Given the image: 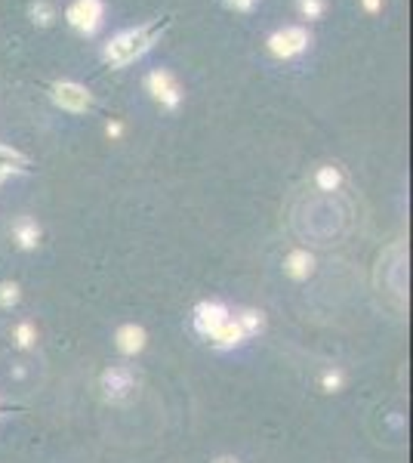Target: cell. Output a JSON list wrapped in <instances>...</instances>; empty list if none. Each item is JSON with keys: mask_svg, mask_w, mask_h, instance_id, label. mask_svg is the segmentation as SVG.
<instances>
[{"mask_svg": "<svg viewBox=\"0 0 413 463\" xmlns=\"http://www.w3.org/2000/svg\"><path fill=\"white\" fill-rule=\"evenodd\" d=\"M102 16H105V4L102 0H71L68 9H65V22L87 37L99 31Z\"/></svg>", "mask_w": 413, "mask_h": 463, "instance_id": "4", "label": "cell"}, {"mask_svg": "<svg viewBox=\"0 0 413 463\" xmlns=\"http://www.w3.org/2000/svg\"><path fill=\"white\" fill-rule=\"evenodd\" d=\"M361 4H364L367 13H380V9H382V0H361Z\"/></svg>", "mask_w": 413, "mask_h": 463, "instance_id": "23", "label": "cell"}, {"mask_svg": "<svg viewBox=\"0 0 413 463\" xmlns=\"http://www.w3.org/2000/svg\"><path fill=\"white\" fill-rule=\"evenodd\" d=\"M296 9H299V16H303V19H308V22H315V19H321V16H324L327 0H296Z\"/></svg>", "mask_w": 413, "mask_h": 463, "instance_id": "16", "label": "cell"}, {"mask_svg": "<svg viewBox=\"0 0 413 463\" xmlns=\"http://www.w3.org/2000/svg\"><path fill=\"white\" fill-rule=\"evenodd\" d=\"M167 22H148V25H136L127 28V31L115 34L111 41L102 46V59H105L111 68H127L130 62L142 59V56L157 43V37L164 34Z\"/></svg>", "mask_w": 413, "mask_h": 463, "instance_id": "1", "label": "cell"}, {"mask_svg": "<svg viewBox=\"0 0 413 463\" xmlns=\"http://www.w3.org/2000/svg\"><path fill=\"white\" fill-rule=\"evenodd\" d=\"M16 244L22 250H34L41 244V226H37L34 219H19L16 226Z\"/></svg>", "mask_w": 413, "mask_h": 463, "instance_id": "11", "label": "cell"}, {"mask_svg": "<svg viewBox=\"0 0 413 463\" xmlns=\"http://www.w3.org/2000/svg\"><path fill=\"white\" fill-rule=\"evenodd\" d=\"M225 318H229V309H225V303H219V300H201L194 306V331H198L201 337H210Z\"/></svg>", "mask_w": 413, "mask_h": 463, "instance_id": "7", "label": "cell"}, {"mask_svg": "<svg viewBox=\"0 0 413 463\" xmlns=\"http://www.w3.org/2000/svg\"><path fill=\"white\" fill-rule=\"evenodd\" d=\"M229 9H234V13H250L253 6H256V0H222Z\"/></svg>", "mask_w": 413, "mask_h": 463, "instance_id": "20", "label": "cell"}, {"mask_svg": "<svg viewBox=\"0 0 413 463\" xmlns=\"http://www.w3.org/2000/svg\"><path fill=\"white\" fill-rule=\"evenodd\" d=\"M216 463H238V460H234V457H219Z\"/></svg>", "mask_w": 413, "mask_h": 463, "instance_id": "24", "label": "cell"}, {"mask_svg": "<svg viewBox=\"0 0 413 463\" xmlns=\"http://www.w3.org/2000/svg\"><path fill=\"white\" fill-rule=\"evenodd\" d=\"M308 43H312V34H308V28L303 25H290V28H281V31L268 34V53L275 56V59H293L303 50H308Z\"/></svg>", "mask_w": 413, "mask_h": 463, "instance_id": "3", "label": "cell"}, {"mask_svg": "<svg viewBox=\"0 0 413 463\" xmlns=\"http://www.w3.org/2000/svg\"><path fill=\"white\" fill-rule=\"evenodd\" d=\"M343 383H345L343 370H324V374H321V386H324V392H340Z\"/></svg>", "mask_w": 413, "mask_h": 463, "instance_id": "19", "label": "cell"}, {"mask_svg": "<svg viewBox=\"0 0 413 463\" xmlns=\"http://www.w3.org/2000/svg\"><path fill=\"white\" fill-rule=\"evenodd\" d=\"M13 340H16V346H19V349H31V346H34V340H37L34 324H31V321H19V324H16V331H13Z\"/></svg>", "mask_w": 413, "mask_h": 463, "instance_id": "15", "label": "cell"}, {"mask_svg": "<svg viewBox=\"0 0 413 463\" xmlns=\"http://www.w3.org/2000/svg\"><path fill=\"white\" fill-rule=\"evenodd\" d=\"M50 99L53 105H59L62 111H71V115H83L93 105V93L78 80H56L50 87Z\"/></svg>", "mask_w": 413, "mask_h": 463, "instance_id": "5", "label": "cell"}, {"mask_svg": "<svg viewBox=\"0 0 413 463\" xmlns=\"http://www.w3.org/2000/svg\"><path fill=\"white\" fill-rule=\"evenodd\" d=\"M99 389H102V398L111 402V405L127 402V398L133 395V389H136L133 368H130V365H111V368H105V374H102V380H99Z\"/></svg>", "mask_w": 413, "mask_h": 463, "instance_id": "2", "label": "cell"}, {"mask_svg": "<svg viewBox=\"0 0 413 463\" xmlns=\"http://www.w3.org/2000/svg\"><path fill=\"white\" fill-rule=\"evenodd\" d=\"M0 164H13V167H28V155H22L19 148H13V145H4L0 142Z\"/></svg>", "mask_w": 413, "mask_h": 463, "instance_id": "17", "label": "cell"}, {"mask_svg": "<svg viewBox=\"0 0 413 463\" xmlns=\"http://www.w3.org/2000/svg\"><path fill=\"white\" fill-rule=\"evenodd\" d=\"M312 269H315V259L308 250H293L287 259H284V272L293 278V281H303V278L312 275Z\"/></svg>", "mask_w": 413, "mask_h": 463, "instance_id": "10", "label": "cell"}, {"mask_svg": "<svg viewBox=\"0 0 413 463\" xmlns=\"http://www.w3.org/2000/svg\"><path fill=\"white\" fill-rule=\"evenodd\" d=\"M145 87H148V93H152V99L161 102L167 111H176V108H179V102H182V87L176 83V78H173V74L167 71V68H155V71L145 78Z\"/></svg>", "mask_w": 413, "mask_h": 463, "instance_id": "6", "label": "cell"}, {"mask_svg": "<svg viewBox=\"0 0 413 463\" xmlns=\"http://www.w3.org/2000/svg\"><path fill=\"white\" fill-rule=\"evenodd\" d=\"M105 136L108 139H120V136H124V124H120V120H108V124H105Z\"/></svg>", "mask_w": 413, "mask_h": 463, "instance_id": "21", "label": "cell"}, {"mask_svg": "<svg viewBox=\"0 0 413 463\" xmlns=\"http://www.w3.org/2000/svg\"><path fill=\"white\" fill-rule=\"evenodd\" d=\"M19 284H13V281H4L0 284V306H4V309H13V306L19 303Z\"/></svg>", "mask_w": 413, "mask_h": 463, "instance_id": "18", "label": "cell"}, {"mask_svg": "<svg viewBox=\"0 0 413 463\" xmlns=\"http://www.w3.org/2000/svg\"><path fill=\"white\" fill-rule=\"evenodd\" d=\"M244 337H247V333L241 331V324L234 318H225L206 340H210L216 349H234V346H241V343H244Z\"/></svg>", "mask_w": 413, "mask_h": 463, "instance_id": "8", "label": "cell"}, {"mask_svg": "<svg viewBox=\"0 0 413 463\" xmlns=\"http://www.w3.org/2000/svg\"><path fill=\"white\" fill-rule=\"evenodd\" d=\"M241 324V331L247 333H259L262 331V324H266V318H262V312H256V309H244V312H238V318H234Z\"/></svg>", "mask_w": 413, "mask_h": 463, "instance_id": "13", "label": "cell"}, {"mask_svg": "<svg viewBox=\"0 0 413 463\" xmlns=\"http://www.w3.org/2000/svg\"><path fill=\"white\" fill-rule=\"evenodd\" d=\"M28 16H31V22L37 28H50L56 22V6L50 0H34V4L28 6Z\"/></svg>", "mask_w": 413, "mask_h": 463, "instance_id": "12", "label": "cell"}, {"mask_svg": "<svg viewBox=\"0 0 413 463\" xmlns=\"http://www.w3.org/2000/svg\"><path fill=\"white\" fill-rule=\"evenodd\" d=\"M115 340H117V349L124 352V355H136V352L145 349V331L139 328V324H124Z\"/></svg>", "mask_w": 413, "mask_h": 463, "instance_id": "9", "label": "cell"}, {"mask_svg": "<svg viewBox=\"0 0 413 463\" xmlns=\"http://www.w3.org/2000/svg\"><path fill=\"white\" fill-rule=\"evenodd\" d=\"M315 182H318V189L321 192H336L340 189V182H343V176L336 167H321V170L315 173Z\"/></svg>", "mask_w": 413, "mask_h": 463, "instance_id": "14", "label": "cell"}, {"mask_svg": "<svg viewBox=\"0 0 413 463\" xmlns=\"http://www.w3.org/2000/svg\"><path fill=\"white\" fill-rule=\"evenodd\" d=\"M19 173H25L22 167H13V164H0V185H4L9 176H19Z\"/></svg>", "mask_w": 413, "mask_h": 463, "instance_id": "22", "label": "cell"}]
</instances>
